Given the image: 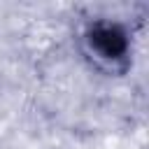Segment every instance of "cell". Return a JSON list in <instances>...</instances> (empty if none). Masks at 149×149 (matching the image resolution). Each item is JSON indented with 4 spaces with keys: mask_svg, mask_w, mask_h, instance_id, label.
<instances>
[{
    "mask_svg": "<svg viewBox=\"0 0 149 149\" xmlns=\"http://www.w3.org/2000/svg\"><path fill=\"white\" fill-rule=\"evenodd\" d=\"M84 54L91 58L95 68L102 72H123L128 65V35L119 23L112 21H93L86 26L84 35Z\"/></svg>",
    "mask_w": 149,
    "mask_h": 149,
    "instance_id": "1",
    "label": "cell"
}]
</instances>
